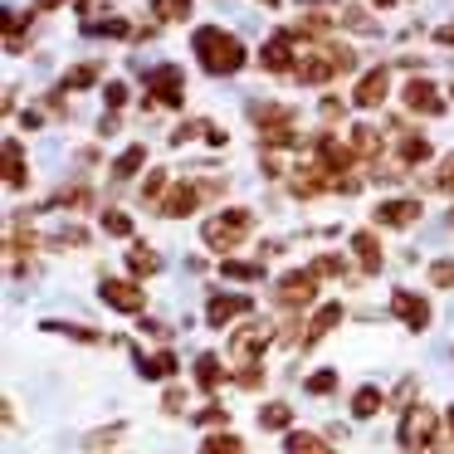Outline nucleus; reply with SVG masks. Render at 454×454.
<instances>
[{"instance_id": "nucleus-1", "label": "nucleus", "mask_w": 454, "mask_h": 454, "mask_svg": "<svg viewBox=\"0 0 454 454\" xmlns=\"http://www.w3.org/2000/svg\"><path fill=\"white\" fill-rule=\"evenodd\" d=\"M196 59L206 64L210 74L225 79V74H239V64H245V44H239V35L206 25V30H196Z\"/></svg>"}, {"instance_id": "nucleus-2", "label": "nucleus", "mask_w": 454, "mask_h": 454, "mask_svg": "<svg viewBox=\"0 0 454 454\" xmlns=\"http://www.w3.org/2000/svg\"><path fill=\"white\" fill-rule=\"evenodd\" d=\"M337 69H352V50H337V44H323L317 54H303V59L294 64V74H288V79L308 83V89H323V83L333 79Z\"/></svg>"}, {"instance_id": "nucleus-3", "label": "nucleus", "mask_w": 454, "mask_h": 454, "mask_svg": "<svg viewBox=\"0 0 454 454\" xmlns=\"http://www.w3.org/2000/svg\"><path fill=\"white\" fill-rule=\"evenodd\" d=\"M249 225H254L249 210H220V215L206 220V245L215 249V254H230L235 245H245V239H249Z\"/></svg>"}, {"instance_id": "nucleus-4", "label": "nucleus", "mask_w": 454, "mask_h": 454, "mask_svg": "<svg viewBox=\"0 0 454 454\" xmlns=\"http://www.w3.org/2000/svg\"><path fill=\"white\" fill-rule=\"evenodd\" d=\"M434 430H440V415H434L430 405H405L395 440H401V450L420 454V450H430V444H434Z\"/></svg>"}, {"instance_id": "nucleus-5", "label": "nucleus", "mask_w": 454, "mask_h": 454, "mask_svg": "<svg viewBox=\"0 0 454 454\" xmlns=\"http://www.w3.org/2000/svg\"><path fill=\"white\" fill-rule=\"evenodd\" d=\"M274 342V327L269 323H245L235 337H230V362H239V366H254L259 362V352Z\"/></svg>"}, {"instance_id": "nucleus-6", "label": "nucleus", "mask_w": 454, "mask_h": 454, "mask_svg": "<svg viewBox=\"0 0 454 454\" xmlns=\"http://www.w3.org/2000/svg\"><path fill=\"white\" fill-rule=\"evenodd\" d=\"M206 196H210L206 181H186V186H171L167 196H161V206H157V210H161L167 220H186V215H191V210H196Z\"/></svg>"}, {"instance_id": "nucleus-7", "label": "nucleus", "mask_w": 454, "mask_h": 454, "mask_svg": "<svg viewBox=\"0 0 454 454\" xmlns=\"http://www.w3.org/2000/svg\"><path fill=\"white\" fill-rule=\"evenodd\" d=\"M259 64H264L269 74H294V64H298V30H278L274 40L264 44Z\"/></svg>"}, {"instance_id": "nucleus-8", "label": "nucleus", "mask_w": 454, "mask_h": 454, "mask_svg": "<svg viewBox=\"0 0 454 454\" xmlns=\"http://www.w3.org/2000/svg\"><path fill=\"white\" fill-rule=\"evenodd\" d=\"M98 294H103V303L118 308V313H142V308H147V298H142V284H128V278H103Z\"/></svg>"}, {"instance_id": "nucleus-9", "label": "nucleus", "mask_w": 454, "mask_h": 454, "mask_svg": "<svg viewBox=\"0 0 454 454\" xmlns=\"http://www.w3.org/2000/svg\"><path fill=\"white\" fill-rule=\"evenodd\" d=\"M391 313L401 317L411 333H425V327H430V303H425L420 294H411V288H395L391 294Z\"/></svg>"}, {"instance_id": "nucleus-10", "label": "nucleus", "mask_w": 454, "mask_h": 454, "mask_svg": "<svg viewBox=\"0 0 454 454\" xmlns=\"http://www.w3.org/2000/svg\"><path fill=\"white\" fill-rule=\"evenodd\" d=\"M249 118H254L259 132H269V142H274V147L294 137V118H288V108H278V103H254V113H249Z\"/></svg>"}, {"instance_id": "nucleus-11", "label": "nucleus", "mask_w": 454, "mask_h": 454, "mask_svg": "<svg viewBox=\"0 0 454 454\" xmlns=\"http://www.w3.org/2000/svg\"><path fill=\"white\" fill-rule=\"evenodd\" d=\"M147 89L157 103H167V108H181V98H186V83H181V69H171V64H161V69L147 74Z\"/></svg>"}, {"instance_id": "nucleus-12", "label": "nucleus", "mask_w": 454, "mask_h": 454, "mask_svg": "<svg viewBox=\"0 0 454 454\" xmlns=\"http://www.w3.org/2000/svg\"><path fill=\"white\" fill-rule=\"evenodd\" d=\"M313 161L327 171V176H333V186H337V176H342V171L356 161V152H352V147H342L337 137H317V152H313Z\"/></svg>"}, {"instance_id": "nucleus-13", "label": "nucleus", "mask_w": 454, "mask_h": 454, "mask_svg": "<svg viewBox=\"0 0 454 454\" xmlns=\"http://www.w3.org/2000/svg\"><path fill=\"white\" fill-rule=\"evenodd\" d=\"M313 294H317V274H313V269L278 278V303H284V308H303V303H313Z\"/></svg>"}, {"instance_id": "nucleus-14", "label": "nucleus", "mask_w": 454, "mask_h": 454, "mask_svg": "<svg viewBox=\"0 0 454 454\" xmlns=\"http://www.w3.org/2000/svg\"><path fill=\"white\" fill-rule=\"evenodd\" d=\"M249 308H254V303H249L245 294H215L206 303V323L210 327H225V323H235V317H245Z\"/></svg>"}, {"instance_id": "nucleus-15", "label": "nucleus", "mask_w": 454, "mask_h": 454, "mask_svg": "<svg viewBox=\"0 0 454 454\" xmlns=\"http://www.w3.org/2000/svg\"><path fill=\"white\" fill-rule=\"evenodd\" d=\"M405 108L411 113H444V103H440V93H434V83L430 79H411L405 83Z\"/></svg>"}, {"instance_id": "nucleus-16", "label": "nucleus", "mask_w": 454, "mask_h": 454, "mask_svg": "<svg viewBox=\"0 0 454 454\" xmlns=\"http://www.w3.org/2000/svg\"><path fill=\"white\" fill-rule=\"evenodd\" d=\"M420 220V200H381L376 206V225H415Z\"/></svg>"}, {"instance_id": "nucleus-17", "label": "nucleus", "mask_w": 454, "mask_h": 454, "mask_svg": "<svg viewBox=\"0 0 454 454\" xmlns=\"http://www.w3.org/2000/svg\"><path fill=\"white\" fill-rule=\"evenodd\" d=\"M386 93H391V79H386V74L376 69V74H366V79L356 83V93H352V98H356V108H381V103H386Z\"/></svg>"}, {"instance_id": "nucleus-18", "label": "nucleus", "mask_w": 454, "mask_h": 454, "mask_svg": "<svg viewBox=\"0 0 454 454\" xmlns=\"http://www.w3.org/2000/svg\"><path fill=\"white\" fill-rule=\"evenodd\" d=\"M0 157H5V191H25V181H30V171H25V152H20V142H5L0 147Z\"/></svg>"}, {"instance_id": "nucleus-19", "label": "nucleus", "mask_w": 454, "mask_h": 454, "mask_svg": "<svg viewBox=\"0 0 454 454\" xmlns=\"http://www.w3.org/2000/svg\"><path fill=\"white\" fill-rule=\"evenodd\" d=\"M337 323H342V303H323V308H317V317L308 323V333H303V347H317Z\"/></svg>"}, {"instance_id": "nucleus-20", "label": "nucleus", "mask_w": 454, "mask_h": 454, "mask_svg": "<svg viewBox=\"0 0 454 454\" xmlns=\"http://www.w3.org/2000/svg\"><path fill=\"white\" fill-rule=\"evenodd\" d=\"M352 249H356V259H362L366 274H376V269H381V245H376L372 230H356V235H352Z\"/></svg>"}, {"instance_id": "nucleus-21", "label": "nucleus", "mask_w": 454, "mask_h": 454, "mask_svg": "<svg viewBox=\"0 0 454 454\" xmlns=\"http://www.w3.org/2000/svg\"><path fill=\"white\" fill-rule=\"evenodd\" d=\"M128 269L137 278H147V274H157V269H161V254H157V249H147V245H132L128 249Z\"/></svg>"}, {"instance_id": "nucleus-22", "label": "nucleus", "mask_w": 454, "mask_h": 454, "mask_svg": "<svg viewBox=\"0 0 454 454\" xmlns=\"http://www.w3.org/2000/svg\"><path fill=\"white\" fill-rule=\"evenodd\" d=\"M142 376H147V381H167L171 372H176V356L171 352H152V356H142Z\"/></svg>"}, {"instance_id": "nucleus-23", "label": "nucleus", "mask_w": 454, "mask_h": 454, "mask_svg": "<svg viewBox=\"0 0 454 454\" xmlns=\"http://www.w3.org/2000/svg\"><path fill=\"white\" fill-rule=\"evenodd\" d=\"M196 381L206 386V391H220V381H225V366H220V356H196Z\"/></svg>"}, {"instance_id": "nucleus-24", "label": "nucleus", "mask_w": 454, "mask_h": 454, "mask_svg": "<svg viewBox=\"0 0 454 454\" xmlns=\"http://www.w3.org/2000/svg\"><path fill=\"white\" fill-rule=\"evenodd\" d=\"M381 405H386V395L376 391V386H362V391L352 395V415H356V420H372V415L381 411Z\"/></svg>"}, {"instance_id": "nucleus-25", "label": "nucleus", "mask_w": 454, "mask_h": 454, "mask_svg": "<svg viewBox=\"0 0 454 454\" xmlns=\"http://www.w3.org/2000/svg\"><path fill=\"white\" fill-rule=\"evenodd\" d=\"M142 167H147V147H128L118 161H113V176H118V181H128V176H137Z\"/></svg>"}, {"instance_id": "nucleus-26", "label": "nucleus", "mask_w": 454, "mask_h": 454, "mask_svg": "<svg viewBox=\"0 0 454 454\" xmlns=\"http://www.w3.org/2000/svg\"><path fill=\"white\" fill-rule=\"evenodd\" d=\"M191 137H210L215 147H225V132H220L215 122H181V128H176V142H191Z\"/></svg>"}, {"instance_id": "nucleus-27", "label": "nucleus", "mask_w": 454, "mask_h": 454, "mask_svg": "<svg viewBox=\"0 0 454 454\" xmlns=\"http://www.w3.org/2000/svg\"><path fill=\"white\" fill-rule=\"evenodd\" d=\"M352 147H356V157H381V132L376 128H352Z\"/></svg>"}, {"instance_id": "nucleus-28", "label": "nucleus", "mask_w": 454, "mask_h": 454, "mask_svg": "<svg viewBox=\"0 0 454 454\" xmlns=\"http://www.w3.org/2000/svg\"><path fill=\"white\" fill-rule=\"evenodd\" d=\"M152 15L167 20V25H181L191 15V0H152Z\"/></svg>"}, {"instance_id": "nucleus-29", "label": "nucleus", "mask_w": 454, "mask_h": 454, "mask_svg": "<svg viewBox=\"0 0 454 454\" xmlns=\"http://www.w3.org/2000/svg\"><path fill=\"white\" fill-rule=\"evenodd\" d=\"M200 454H245V444H239L235 434L215 430V434H206V440H200Z\"/></svg>"}, {"instance_id": "nucleus-30", "label": "nucleus", "mask_w": 454, "mask_h": 454, "mask_svg": "<svg viewBox=\"0 0 454 454\" xmlns=\"http://www.w3.org/2000/svg\"><path fill=\"white\" fill-rule=\"evenodd\" d=\"M288 420H294V411H288L284 401H274V405H264V411H259V425H264V430H284Z\"/></svg>"}, {"instance_id": "nucleus-31", "label": "nucleus", "mask_w": 454, "mask_h": 454, "mask_svg": "<svg viewBox=\"0 0 454 454\" xmlns=\"http://www.w3.org/2000/svg\"><path fill=\"white\" fill-rule=\"evenodd\" d=\"M288 454H333V450L317 434H288Z\"/></svg>"}, {"instance_id": "nucleus-32", "label": "nucleus", "mask_w": 454, "mask_h": 454, "mask_svg": "<svg viewBox=\"0 0 454 454\" xmlns=\"http://www.w3.org/2000/svg\"><path fill=\"white\" fill-rule=\"evenodd\" d=\"M313 274H317V278H342V274H347V259H342V254H317V259H313Z\"/></svg>"}, {"instance_id": "nucleus-33", "label": "nucleus", "mask_w": 454, "mask_h": 454, "mask_svg": "<svg viewBox=\"0 0 454 454\" xmlns=\"http://www.w3.org/2000/svg\"><path fill=\"white\" fill-rule=\"evenodd\" d=\"M220 274H225V278H264V269L245 264V259H225V264H220Z\"/></svg>"}, {"instance_id": "nucleus-34", "label": "nucleus", "mask_w": 454, "mask_h": 454, "mask_svg": "<svg viewBox=\"0 0 454 454\" xmlns=\"http://www.w3.org/2000/svg\"><path fill=\"white\" fill-rule=\"evenodd\" d=\"M425 157H430V142H425V137H405V147H401L405 167H415V161H425Z\"/></svg>"}, {"instance_id": "nucleus-35", "label": "nucleus", "mask_w": 454, "mask_h": 454, "mask_svg": "<svg viewBox=\"0 0 454 454\" xmlns=\"http://www.w3.org/2000/svg\"><path fill=\"white\" fill-rule=\"evenodd\" d=\"M103 230H108V235H118V239H128L132 235V220L122 215V210H108V215H103Z\"/></svg>"}, {"instance_id": "nucleus-36", "label": "nucleus", "mask_w": 454, "mask_h": 454, "mask_svg": "<svg viewBox=\"0 0 454 454\" xmlns=\"http://www.w3.org/2000/svg\"><path fill=\"white\" fill-rule=\"evenodd\" d=\"M142 196H147V206H161V196H167V171H152Z\"/></svg>"}, {"instance_id": "nucleus-37", "label": "nucleus", "mask_w": 454, "mask_h": 454, "mask_svg": "<svg viewBox=\"0 0 454 454\" xmlns=\"http://www.w3.org/2000/svg\"><path fill=\"white\" fill-rule=\"evenodd\" d=\"M308 391H313V395L337 391V372H313V376H308Z\"/></svg>"}, {"instance_id": "nucleus-38", "label": "nucleus", "mask_w": 454, "mask_h": 454, "mask_svg": "<svg viewBox=\"0 0 454 454\" xmlns=\"http://www.w3.org/2000/svg\"><path fill=\"white\" fill-rule=\"evenodd\" d=\"M430 278L440 288H454V259H440V264H430Z\"/></svg>"}, {"instance_id": "nucleus-39", "label": "nucleus", "mask_w": 454, "mask_h": 454, "mask_svg": "<svg viewBox=\"0 0 454 454\" xmlns=\"http://www.w3.org/2000/svg\"><path fill=\"white\" fill-rule=\"evenodd\" d=\"M93 79H98V69H93V64H79V69L69 74V89H89Z\"/></svg>"}, {"instance_id": "nucleus-40", "label": "nucleus", "mask_w": 454, "mask_h": 454, "mask_svg": "<svg viewBox=\"0 0 454 454\" xmlns=\"http://www.w3.org/2000/svg\"><path fill=\"white\" fill-rule=\"evenodd\" d=\"M239 386H245V391H254V386H264V372H259V366H239V376H235Z\"/></svg>"}, {"instance_id": "nucleus-41", "label": "nucleus", "mask_w": 454, "mask_h": 454, "mask_svg": "<svg viewBox=\"0 0 454 454\" xmlns=\"http://www.w3.org/2000/svg\"><path fill=\"white\" fill-rule=\"evenodd\" d=\"M196 420H200V425H225L230 415H225V405H206V411H200Z\"/></svg>"}, {"instance_id": "nucleus-42", "label": "nucleus", "mask_w": 454, "mask_h": 454, "mask_svg": "<svg viewBox=\"0 0 454 454\" xmlns=\"http://www.w3.org/2000/svg\"><path fill=\"white\" fill-rule=\"evenodd\" d=\"M434 181H440V191H450V196H454V157L440 167V176H434Z\"/></svg>"}, {"instance_id": "nucleus-43", "label": "nucleus", "mask_w": 454, "mask_h": 454, "mask_svg": "<svg viewBox=\"0 0 454 454\" xmlns=\"http://www.w3.org/2000/svg\"><path fill=\"white\" fill-rule=\"evenodd\" d=\"M108 103H113V108H122V103H128V89H122V83H108Z\"/></svg>"}, {"instance_id": "nucleus-44", "label": "nucleus", "mask_w": 454, "mask_h": 454, "mask_svg": "<svg viewBox=\"0 0 454 454\" xmlns=\"http://www.w3.org/2000/svg\"><path fill=\"white\" fill-rule=\"evenodd\" d=\"M323 118H342V98H323Z\"/></svg>"}, {"instance_id": "nucleus-45", "label": "nucleus", "mask_w": 454, "mask_h": 454, "mask_svg": "<svg viewBox=\"0 0 454 454\" xmlns=\"http://www.w3.org/2000/svg\"><path fill=\"white\" fill-rule=\"evenodd\" d=\"M181 401H186V395H181V391H167V401H161V405H167V411L176 415V411H181Z\"/></svg>"}, {"instance_id": "nucleus-46", "label": "nucleus", "mask_w": 454, "mask_h": 454, "mask_svg": "<svg viewBox=\"0 0 454 454\" xmlns=\"http://www.w3.org/2000/svg\"><path fill=\"white\" fill-rule=\"evenodd\" d=\"M434 40H440V44H454V20L440 25V35H434Z\"/></svg>"}, {"instance_id": "nucleus-47", "label": "nucleus", "mask_w": 454, "mask_h": 454, "mask_svg": "<svg viewBox=\"0 0 454 454\" xmlns=\"http://www.w3.org/2000/svg\"><path fill=\"white\" fill-rule=\"evenodd\" d=\"M54 5H69V0H40V11H54Z\"/></svg>"}, {"instance_id": "nucleus-48", "label": "nucleus", "mask_w": 454, "mask_h": 454, "mask_svg": "<svg viewBox=\"0 0 454 454\" xmlns=\"http://www.w3.org/2000/svg\"><path fill=\"white\" fill-rule=\"evenodd\" d=\"M372 5H376V11H391V5H395V0H372Z\"/></svg>"}, {"instance_id": "nucleus-49", "label": "nucleus", "mask_w": 454, "mask_h": 454, "mask_svg": "<svg viewBox=\"0 0 454 454\" xmlns=\"http://www.w3.org/2000/svg\"><path fill=\"white\" fill-rule=\"evenodd\" d=\"M450 440H454V405H450Z\"/></svg>"}]
</instances>
